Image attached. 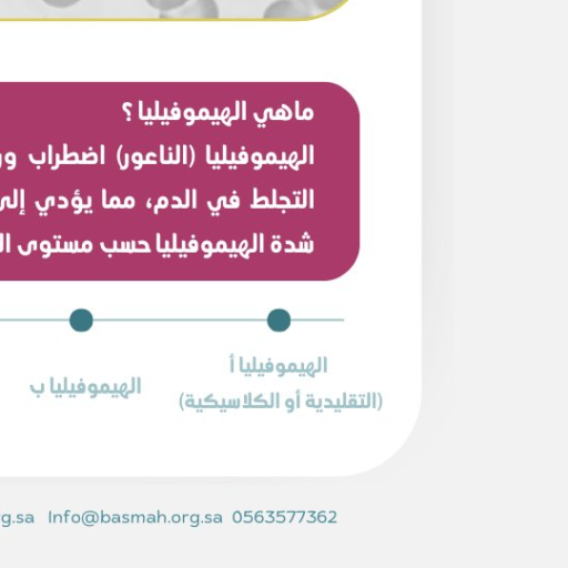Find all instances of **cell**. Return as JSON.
<instances>
[{"label": "cell", "instance_id": "1", "mask_svg": "<svg viewBox=\"0 0 568 568\" xmlns=\"http://www.w3.org/2000/svg\"><path fill=\"white\" fill-rule=\"evenodd\" d=\"M317 17L305 0H275L264 10V20H304Z\"/></svg>", "mask_w": 568, "mask_h": 568}, {"label": "cell", "instance_id": "2", "mask_svg": "<svg viewBox=\"0 0 568 568\" xmlns=\"http://www.w3.org/2000/svg\"><path fill=\"white\" fill-rule=\"evenodd\" d=\"M159 18L165 20H216L220 18V8L215 0H189L186 3L175 10L160 12Z\"/></svg>", "mask_w": 568, "mask_h": 568}, {"label": "cell", "instance_id": "3", "mask_svg": "<svg viewBox=\"0 0 568 568\" xmlns=\"http://www.w3.org/2000/svg\"><path fill=\"white\" fill-rule=\"evenodd\" d=\"M267 324L273 331L283 332L288 328L291 316L285 310L276 308L268 314Z\"/></svg>", "mask_w": 568, "mask_h": 568}, {"label": "cell", "instance_id": "4", "mask_svg": "<svg viewBox=\"0 0 568 568\" xmlns=\"http://www.w3.org/2000/svg\"><path fill=\"white\" fill-rule=\"evenodd\" d=\"M93 323V317L91 313L87 310H77L70 316V324L73 329L78 332L88 331Z\"/></svg>", "mask_w": 568, "mask_h": 568}, {"label": "cell", "instance_id": "5", "mask_svg": "<svg viewBox=\"0 0 568 568\" xmlns=\"http://www.w3.org/2000/svg\"><path fill=\"white\" fill-rule=\"evenodd\" d=\"M152 9L160 12L175 10L186 3L189 0H144Z\"/></svg>", "mask_w": 568, "mask_h": 568}, {"label": "cell", "instance_id": "6", "mask_svg": "<svg viewBox=\"0 0 568 568\" xmlns=\"http://www.w3.org/2000/svg\"><path fill=\"white\" fill-rule=\"evenodd\" d=\"M315 11L316 16L328 13L335 9V4L329 0H305Z\"/></svg>", "mask_w": 568, "mask_h": 568}, {"label": "cell", "instance_id": "7", "mask_svg": "<svg viewBox=\"0 0 568 568\" xmlns=\"http://www.w3.org/2000/svg\"><path fill=\"white\" fill-rule=\"evenodd\" d=\"M47 6L55 8V9H67L70 8L81 0H42Z\"/></svg>", "mask_w": 568, "mask_h": 568}, {"label": "cell", "instance_id": "8", "mask_svg": "<svg viewBox=\"0 0 568 568\" xmlns=\"http://www.w3.org/2000/svg\"><path fill=\"white\" fill-rule=\"evenodd\" d=\"M329 1L333 2L336 8H338L339 6H342L347 0H329Z\"/></svg>", "mask_w": 568, "mask_h": 568}]
</instances>
